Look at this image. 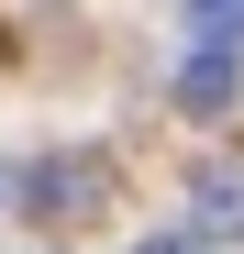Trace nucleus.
<instances>
[{
	"label": "nucleus",
	"mask_w": 244,
	"mask_h": 254,
	"mask_svg": "<svg viewBox=\"0 0 244 254\" xmlns=\"http://www.w3.org/2000/svg\"><path fill=\"white\" fill-rule=\"evenodd\" d=\"M22 188H33V210H45V221H89V210L111 199V155H45Z\"/></svg>",
	"instance_id": "f257e3e1"
},
{
	"label": "nucleus",
	"mask_w": 244,
	"mask_h": 254,
	"mask_svg": "<svg viewBox=\"0 0 244 254\" xmlns=\"http://www.w3.org/2000/svg\"><path fill=\"white\" fill-rule=\"evenodd\" d=\"M233 89H244L233 45H222V33H200V45L178 56V111H200V122H211V111H233Z\"/></svg>",
	"instance_id": "f03ea898"
},
{
	"label": "nucleus",
	"mask_w": 244,
	"mask_h": 254,
	"mask_svg": "<svg viewBox=\"0 0 244 254\" xmlns=\"http://www.w3.org/2000/svg\"><path fill=\"white\" fill-rule=\"evenodd\" d=\"M189 221H200V243H244V166H200Z\"/></svg>",
	"instance_id": "7ed1b4c3"
},
{
	"label": "nucleus",
	"mask_w": 244,
	"mask_h": 254,
	"mask_svg": "<svg viewBox=\"0 0 244 254\" xmlns=\"http://www.w3.org/2000/svg\"><path fill=\"white\" fill-rule=\"evenodd\" d=\"M189 11H200V33H222V45L244 33V0H189Z\"/></svg>",
	"instance_id": "20e7f679"
}]
</instances>
